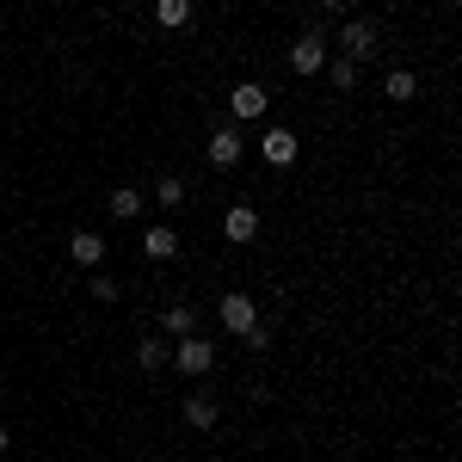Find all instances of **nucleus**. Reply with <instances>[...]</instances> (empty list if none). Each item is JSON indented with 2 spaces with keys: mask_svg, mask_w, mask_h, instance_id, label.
<instances>
[{
  "mask_svg": "<svg viewBox=\"0 0 462 462\" xmlns=\"http://www.w3.org/2000/svg\"><path fill=\"white\" fill-rule=\"evenodd\" d=\"M179 364V376H210L216 364V346L204 339V333H185V339H173V352H167Z\"/></svg>",
  "mask_w": 462,
  "mask_h": 462,
  "instance_id": "obj_1",
  "label": "nucleus"
},
{
  "mask_svg": "<svg viewBox=\"0 0 462 462\" xmlns=\"http://www.w3.org/2000/svg\"><path fill=\"white\" fill-rule=\"evenodd\" d=\"M339 43H346V62H370L376 43H383V32H376V19H346Z\"/></svg>",
  "mask_w": 462,
  "mask_h": 462,
  "instance_id": "obj_2",
  "label": "nucleus"
},
{
  "mask_svg": "<svg viewBox=\"0 0 462 462\" xmlns=\"http://www.w3.org/2000/svg\"><path fill=\"white\" fill-rule=\"evenodd\" d=\"M290 69H296V74H320V69H327V37H320V32L296 37V50H290Z\"/></svg>",
  "mask_w": 462,
  "mask_h": 462,
  "instance_id": "obj_3",
  "label": "nucleus"
},
{
  "mask_svg": "<svg viewBox=\"0 0 462 462\" xmlns=\"http://www.w3.org/2000/svg\"><path fill=\"white\" fill-rule=\"evenodd\" d=\"M259 154H265L272 167H296L302 143H296V130H265V136H259Z\"/></svg>",
  "mask_w": 462,
  "mask_h": 462,
  "instance_id": "obj_4",
  "label": "nucleus"
},
{
  "mask_svg": "<svg viewBox=\"0 0 462 462\" xmlns=\"http://www.w3.org/2000/svg\"><path fill=\"white\" fill-rule=\"evenodd\" d=\"M216 315H222V327H228V333H247L253 320H259V309H253V296H241V290H235V296H222V302H216Z\"/></svg>",
  "mask_w": 462,
  "mask_h": 462,
  "instance_id": "obj_5",
  "label": "nucleus"
},
{
  "mask_svg": "<svg viewBox=\"0 0 462 462\" xmlns=\"http://www.w3.org/2000/svg\"><path fill=\"white\" fill-rule=\"evenodd\" d=\"M265 106H272V99H265V87H259V80H247V87H235V93H228V111H235L241 124L265 117Z\"/></svg>",
  "mask_w": 462,
  "mask_h": 462,
  "instance_id": "obj_6",
  "label": "nucleus"
},
{
  "mask_svg": "<svg viewBox=\"0 0 462 462\" xmlns=\"http://www.w3.org/2000/svg\"><path fill=\"white\" fill-rule=\"evenodd\" d=\"M179 413H185V426H191V431H210L216 420H222L216 394H204V389H198V394H185V407H179Z\"/></svg>",
  "mask_w": 462,
  "mask_h": 462,
  "instance_id": "obj_7",
  "label": "nucleus"
},
{
  "mask_svg": "<svg viewBox=\"0 0 462 462\" xmlns=\"http://www.w3.org/2000/svg\"><path fill=\"white\" fill-rule=\"evenodd\" d=\"M222 235H228L235 247H247L253 235H259V210H253V204H235V210L222 216Z\"/></svg>",
  "mask_w": 462,
  "mask_h": 462,
  "instance_id": "obj_8",
  "label": "nucleus"
},
{
  "mask_svg": "<svg viewBox=\"0 0 462 462\" xmlns=\"http://www.w3.org/2000/svg\"><path fill=\"white\" fill-rule=\"evenodd\" d=\"M69 259H74V265H80V272H93V265H99V259H106V241H99V235H87V228H80V235H69Z\"/></svg>",
  "mask_w": 462,
  "mask_h": 462,
  "instance_id": "obj_9",
  "label": "nucleus"
},
{
  "mask_svg": "<svg viewBox=\"0 0 462 462\" xmlns=\"http://www.w3.org/2000/svg\"><path fill=\"white\" fill-rule=\"evenodd\" d=\"M241 154H247V143L235 130H216L210 136V167H241Z\"/></svg>",
  "mask_w": 462,
  "mask_h": 462,
  "instance_id": "obj_10",
  "label": "nucleus"
},
{
  "mask_svg": "<svg viewBox=\"0 0 462 462\" xmlns=\"http://www.w3.org/2000/svg\"><path fill=\"white\" fill-rule=\"evenodd\" d=\"M154 25L161 32H185L191 25V0H154Z\"/></svg>",
  "mask_w": 462,
  "mask_h": 462,
  "instance_id": "obj_11",
  "label": "nucleus"
},
{
  "mask_svg": "<svg viewBox=\"0 0 462 462\" xmlns=\"http://www.w3.org/2000/svg\"><path fill=\"white\" fill-rule=\"evenodd\" d=\"M106 210H111V222H136V216H143V191H136V185H117Z\"/></svg>",
  "mask_w": 462,
  "mask_h": 462,
  "instance_id": "obj_12",
  "label": "nucleus"
},
{
  "mask_svg": "<svg viewBox=\"0 0 462 462\" xmlns=\"http://www.w3.org/2000/svg\"><path fill=\"white\" fill-rule=\"evenodd\" d=\"M383 93H389L394 106H407V99H420V74H413V69H394V74H383Z\"/></svg>",
  "mask_w": 462,
  "mask_h": 462,
  "instance_id": "obj_13",
  "label": "nucleus"
},
{
  "mask_svg": "<svg viewBox=\"0 0 462 462\" xmlns=\"http://www.w3.org/2000/svg\"><path fill=\"white\" fill-rule=\"evenodd\" d=\"M143 247H148V259H173V253H179V235H173V228H148Z\"/></svg>",
  "mask_w": 462,
  "mask_h": 462,
  "instance_id": "obj_14",
  "label": "nucleus"
},
{
  "mask_svg": "<svg viewBox=\"0 0 462 462\" xmlns=\"http://www.w3.org/2000/svg\"><path fill=\"white\" fill-rule=\"evenodd\" d=\"M161 327H167V333H173V339H185V333H198V315H191V309H185V302H173V309H167V315H161Z\"/></svg>",
  "mask_w": 462,
  "mask_h": 462,
  "instance_id": "obj_15",
  "label": "nucleus"
},
{
  "mask_svg": "<svg viewBox=\"0 0 462 462\" xmlns=\"http://www.w3.org/2000/svg\"><path fill=\"white\" fill-rule=\"evenodd\" d=\"M167 352H173L167 339H143V346H136V364H143V370H161V364H167Z\"/></svg>",
  "mask_w": 462,
  "mask_h": 462,
  "instance_id": "obj_16",
  "label": "nucleus"
},
{
  "mask_svg": "<svg viewBox=\"0 0 462 462\" xmlns=\"http://www.w3.org/2000/svg\"><path fill=\"white\" fill-rule=\"evenodd\" d=\"M327 80H333L339 93H352V87H357V62H346V56H339V62L327 69Z\"/></svg>",
  "mask_w": 462,
  "mask_h": 462,
  "instance_id": "obj_17",
  "label": "nucleus"
},
{
  "mask_svg": "<svg viewBox=\"0 0 462 462\" xmlns=\"http://www.w3.org/2000/svg\"><path fill=\"white\" fill-rule=\"evenodd\" d=\"M154 198H161L167 210H179V204H185V185H179V179H161V185H154Z\"/></svg>",
  "mask_w": 462,
  "mask_h": 462,
  "instance_id": "obj_18",
  "label": "nucleus"
},
{
  "mask_svg": "<svg viewBox=\"0 0 462 462\" xmlns=\"http://www.w3.org/2000/svg\"><path fill=\"white\" fill-rule=\"evenodd\" d=\"M93 296L99 302H117V278H93Z\"/></svg>",
  "mask_w": 462,
  "mask_h": 462,
  "instance_id": "obj_19",
  "label": "nucleus"
},
{
  "mask_svg": "<svg viewBox=\"0 0 462 462\" xmlns=\"http://www.w3.org/2000/svg\"><path fill=\"white\" fill-rule=\"evenodd\" d=\"M320 6H327V13H346V6H352V0H320Z\"/></svg>",
  "mask_w": 462,
  "mask_h": 462,
  "instance_id": "obj_20",
  "label": "nucleus"
},
{
  "mask_svg": "<svg viewBox=\"0 0 462 462\" xmlns=\"http://www.w3.org/2000/svg\"><path fill=\"white\" fill-rule=\"evenodd\" d=\"M6 444H13V431H6V426H0V450H6Z\"/></svg>",
  "mask_w": 462,
  "mask_h": 462,
  "instance_id": "obj_21",
  "label": "nucleus"
},
{
  "mask_svg": "<svg viewBox=\"0 0 462 462\" xmlns=\"http://www.w3.org/2000/svg\"><path fill=\"white\" fill-rule=\"evenodd\" d=\"M376 6H394V0H376Z\"/></svg>",
  "mask_w": 462,
  "mask_h": 462,
  "instance_id": "obj_22",
  "label": "nucleus"
}]
</instances>
